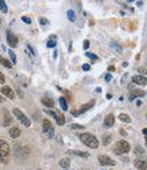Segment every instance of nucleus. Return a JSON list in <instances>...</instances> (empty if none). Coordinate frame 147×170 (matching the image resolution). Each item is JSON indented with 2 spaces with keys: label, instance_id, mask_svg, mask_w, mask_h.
I'll return each instance as SVG.
<instances>
[{
  "label": "nucleus",
  "instance_id": "43",
  "mask_svg": "<svg viewBox=\"0 0 147 170\" xmlns=\"http://www.w3.org/2000/svg\"><path fill=\"white\" fill-rule=\"evenodd\" d=\"M143 134H145V135L147 136V128H145V129H143Z\"/></svg>",
  "mask_w": 147,
  "mask_h": 170
},
{
  "label": "nucleus",
  "instance_id": "2",
  "mask_svg": "<svg viewBox=\"0 0 147 170\" xmlns=\"http://www.w3.org/2000/svg\"><path fill=\"white\" fill-rule=\"evenodd\" d=\"M131 150V147H129V143L125 142V140H119L117 143H116L115 146V154L117 155H123V154H127V152Z\"/></svg>",
  "mask_w": 147,
  "mask_h": 170
},
{
  "label": "nucleus",
  "instance_id": "15",
  "mask_svg": "<svg viewBox=\"0 0 147 170\" xmlns=\"http://www.w3.org/2000/svg\"><path fill=\"white\" fill-rule=\"evenodd\" d=\"M10 136H11L12 139L19 138V136H20V128H18V127H12V128H10Z\"/></svg>",
  "mask_w": 147,
  "mask_h": 170
},
{
  "label": "nucleus",
  "instance_id": "24",
  "mask_svg": "<svg viewBox=\"0 0 147 170\" xmlns=\"http://www.w3.org/2000/svg\"><path fill=\"white\" fill-rule=\"evenodd\" d=\"M0 63L3 64V66H4L6 68H11L12 67V63H10L8 60H6V59H3L2 56H0Z\"/></svg>",
  "mask_w": 147,
  "mask_h": 170
},
{
  "label": "nucleus",
  "instance_id": "47",
  "mask_svg": "<svg viewBox=\"0 0 147 170\" xmlns=\"http://www.w3.org/2000/svg\"><path fill=\"white\" fill-rule=\"evenodd\" d=\"M128 2H132V0H128Z\"/></svg>",
  "mask_w": 147,
  "mask_h": 170
},
{
  "label": "nucleus",
  "instance_id": "33",
  "mask_svg": "<svg viewBox=\"0 0 147 170\" xmlns=\"http://www.w3.org/2000/svg\"><path fill=\"white\" fill-rule=\"evenodd\" d=\"M46 114H49V116H52V117L56 120V117H57V113L56 112H53V110H46Z\"/></svg>",
  "mask_w": 147,
  "mask_h": 170
},
{
  "label": "nucleus",
  "instance_id": "44",
  "mask_svg": "<svg viewBox=\"0 0 147 170\" xmlns=\"http://www.w3.org/2000/svg\"><path fill=\"white\" fill-rule=\"evenodd\" d=\"M3 101H4V100H3V97H0V102H3Z\"/></svg>",
  "mask_w": 147,
  "mask_h": 170
},
{
  "label": "nucleus",
  "instance_id": "21",
  "mask_svg": "<svg viewBox=\"0 0 147 170\" xmlns=\"http://www.w3.org/2000/svg\"><path fill=\"white\" fill-rule=\"evenodd\" d=\"M56 122L59 125H64L66 124V118H64V116L61 113H57V117H56Z\"/></svg>",
  "mask_w": 147,
  "mask_h": 170
},
{
  "label": "nucleus",
  "instance_id": "14",
  "mask_svg": "<svg viewBox=\"0 0 147 170\" xmlns=\"http://www.w3.org/2000/svg\"><path fill=\"white\" fill-rule=\"evenodd\" d=\"M104 125L106 128L113 127V125H115V116L113 114H108L106 117H105V120H104Z\"/></svg>",
  "mask_w": 147,
  "mask_h": 170
},
{
  "label": "nucleus",
  "instance_id": "6",
  "mask_svg": "<svg viewBox=\"0 0 147 170\" xmlns=\"http://www.w3.org/2000/svg\"><path fill=\"white\" fill-rule=\"evenodd\" d=\"M0 155H2L4 159L10 155V146L7 144L4 140H0Z\"/></svg>",
  "mask_w": 147,
  "mask_h": 170
},
{
  "label": "nucleus",
  "instance_id": "40",
  "mask_svg": "<svg viewBox=\"0 0 147 170\" xmlns=\"http://www.w3.org/2000/svg\"><path fill=\"white\" fill-rule=\"evenodd\" d=\"M139 72H141V74H146V72H147V71H146V68H143V67H141V68H139Z\"/></svg>",
  "mask_w": 147,
  "mask_h": 170
},
{
  "label": "nucleus",
  "instance_id": "16",
  "mask_svg": "<svg viewBox=\"0 0 147 170\" xmlns=\"http://www.w3.org/2000/svg\"><path fill=\"white\" fill-rule=\"evenodd\" d=\"M94 104H95V101H94V100H91L90 102H87V104H84L83 106L80 108V110L78 112V113H79V114H80V113H84V112H86V110H89V109H91V108H93V106H94Z\"/></svg>",
  "mask_w": 147,
  "mask_h": 170
},
{
  "label": "nucleus",
  "instance_id": "42",
  "mask_svg": "<svg viewBox=\"0 0 147 170\" xmlns=\"http://www.w3.org/2000/svg\"><path fill=\"white\" fill-rule=\"evenodd\" d=\"M0 162H6V159H4V158H3V156H2V155H0Z\"/></svg>",
  "mask_w": 147,
  "mask_h": 170
},
{
  "label": "nucleus",
  "instance_id": "35",
  "mask_svg": "<svg viewBox=\"0 0 147 170\" xmlns=\"http://www.w3.org/2000/svg\"><path fill=\"white\" fill-rule=\"evenodd\" d=\"M40 23L41 25H48V19L46 18H40Z\"/></svg>",
  "mask_w": 147,
  "mask_h": 170
},
{
  "label": "nucleus",
  "instance_id": "31",
  "mask_svg": "<svg viewBox=\"0 0 147 170\" xmlns=\"http://www.w3.org/2000/svg\"><path fill=\"white\" fill-rule=\"evenodd\" d=\"M86 56L89 57V59H91V60H98V57L95 56L94 53H90V52H86Z\"/></svg>",
  "mask_w": 147,
  "mask_h": 170
},
{
  "label": "nucleus",
  "instance_id": "39",
  "mask_svg": "<svg viewBox=\"0 0 147 170\" xmlns=\"http://www.w3.org/2000/svg\"><path fill=\"white\" fill-rule=\"evenodd\" d=\"M82 68H83V71H89V70H90V66H89V64H84Z\"/></svg>",
  "mask_w": 147,
  "mask_h": 170
},
{
  "label": "nucleus",
  "instance_id": "34",
  "mask_svg": "<svg viewBox=\"0 0 147 170\" xmlns=\"http://www.w3.org/2000/svg\"><path fill=\"white\" fill-rule=\"evenodd\" d=\"M22 20L25 23H27V25H30V23H32V19H30L29 16H22Z\"/></svg>",
  "mask_w": 147,
  "mask_h": 170
},
{
  "label": "nucleus",
  "instance_id": "26",
  "mask_svg": "<svg viewBox=\"0 0 147 170\" xmlns=\"http://www.w3.org/2000/svg\"><path fill=\"white\" fill-rule=\"evenodd\" d=\"M110 140H112V136H110V135H104V136H102V143H104L105 146L109 144V143H110Z\"/></svg>",
  "mask_w": 147,
  "mask_h": 170
},
{
  "label": "nucleus",
  "instance_id": "12",
  "mask_svg": "<svg viewBox=\"0 0 147 170\" xmlns=\"http://www.w3.org/2000/svg\"><path fill=\"white\" fill-rule=\"evenodd\" d=\"M3 114H4L3 125H4V127H10V125L12 124V117H11V114H10L8 110H6V109H3Z\"/></svg>",
  "mask_w": 147,
  "mask_h": 170
},
{
  "label": "nucleus",
  "instance_id": "17",
  "mask_svg": "<svg viewBox=\"0 0 147 170\" xmlns=\"http://www.w3.org/2000/svg\"><path fill=\"white\" fill-rule=\"evenodd\" d=\"M41 102H42V105H45L46 108H53L54 106L53 100H50V98H48V97H42L41 98Z\"/></svg>",
  "mask_w": 147,
  "mask_h": 170
},
{
  "label": "nucleus",
  "instance_id": "30",
  "mask_svg": "<svg viewBox=\"0 0 147 170\" xmlns=\"http://www.w3.org/2000/svg\"><path fill=\"white\" fill-rule=\"evenodd\" d=\"M8 53H10V57H11L12 64H16V56H15V53H14L12 50H8Z\"/></svg>",
  "mask_w": 147,
  "mask_h": 170
},
{
  "label": "nucleus",
  "instance_id": "8",
  "mask_svg": "<svg viewBox=\"0 0 147 170\" xmlns=\"http://www.w3.org/2000/svg\"><path fill=\"white\" fill-rule=\"evenodd\" d=\"M134 165H135V168L139 169V170H147V159L136 158L135 161H134Z\"/></svg>",
  "mask_w": 147,
  "mask_h": 170
},
{
  "label": "nucleus",
  "instance_id": "1",
  "mask_svg": "<svg viewBox=\"0 0 147 170\" xmlns=\"http://www.w3.org/2000/svg\"><path fill=\"white\" fill-rule=\"evenodd\" d=\"M79 139L83 144H86L87 147H90V148H97L98 144H100V143H98V139L91 134H82L79 136Z\"/></svg>",
  "mask_w": 147,
  "mask_h": 170
},
{
  "label": "nucleus",
  "instance_id": "23",
  "mask_svg": "<svg viewBox=\"0 0 147 170\" xmlns=\"http://www.w3.org/2000/svg\"><path fill=\"white\" fill-rule=\"evenodd\" d=\"M59 102H60V106H61V109H63V110H67V109H68V105H67L66 98H63V97H61L60 100H59Z\"/></svg>",
  "mask_w": 147,
  "mask_h": 170
},
{
  "label": "nucleus",
  "instance_id": "4",
  "mask_svg": "<svg viewBox=\"0 0 147 170\" xmlns=\"http://www.w3.org/2000/svg\"><path fill=\"white\" fill-rule=\"evenodd\" d=\"M42 131L49 139H52L54 136V129H53V125L50 124L49 120H44L42 121Z\"/></svg>",
  "mask_w": 147,
  "mask_h": 170
},
{
  "label": "nucleus",
  "instance_id": "25",
  "mask_svg": "<svg viewBox=\"0 0 147 170\" xmlns=\"http://www.w3.org/2000/svg\"><path fill=\"white\" fill-rule=\"evenodd\" d=\"M67 16H68V20H70V22H75V12L72 11V10H68Z\"/></svg>",
  "mask_w": 147,
  "mask_h": 170
},
{
  "label": "nucleus",
  "instance_id": "36",
  "mask_svg": "<svg viewBox=\"0 0 147 170\" xmlns=\"http://www.w3.org/2000/svg\"><path fill=\"white\" fill-rule=\"evenodd\" d=\"M0 83H6V78H4V75H3L2 72H0Z\"/></svg>",
  "mask_w": 147,
  "mask_h": 170
},
{
  "label": "nucleus",
  "instance_id": "27",
  "mask_svg": "<svg viewBox=\"0 0 147 170\" xmlns=\"http://www.w3.org/2000/svg\"><path fill=\"white\" fill-rule=\"evenodd\" d=\"M0 10H2V12H8V8H7V4L4 0H0Z\"/></svg>",
  "mask_w": 147,
  "mask_h": 170
},
{
  "label": "nucleus",
  "instance_id": "38",
  "mask_svg": "<svg viewBox=\"0 0 147 170\" xmlns=\"http://www.w3.org/2000/svg\"><path fill=\"white\" fill-rule=\"evenodd\" d=\"M89 46H90V42H89V41H84V42H83V48H84V49H87Z\"/></svg>",
  "mask_w": 147,
  "mask_h": 170
},
{
  "label": "nucleus",
  "instance_id": "10",
  "mask_svg": "<svg viewBox=\"0 0 147 170\" xmlns=\"http://www.w3.org/2000/svg\"><path fill=\"white\" fill-rule=\"evenodd\" d=\"M129 95H132V97H145L146 95V93L143 90H141V88H136V87H134V86H129Z\"/></svg>",
  "mask_w": 147,
  "mask_h": 170
},
{
  "label": "nucleus",
  "instance_id": "20",
  "mask_svg": "<svg viewBox=\"0 0 147 170\" xmlns=\"http://www.w3.org/2000/svg\"><path fill=\"white\" fill-rule=\"evenodd\" d=\"M110 48H112V49H115L117 53H121L123 52V48L119 45L117 42H115V41H112V42H110Z\"/></svg>",
  "mask_w": 147,
  "mask_h": 170
},
{
  "label": "nucleus",
  "instance_id": "5",
  "mask_svg": "<svg viewBox=\"0 0 147 170\" xmlns=\"http://www.w3.org/2000/svg\"><path fill=\"white\" fill-rule=\"evenodd\" d=\"M7 42L11 48H15L18 45V37L11 33V30H7Z\"/></svg>",
  "mask_w": 147,
  "mask_h": 170
},
{
  "label": "nucleus",
  "instance_id": "32",
  "mask_svg": "<svg viewBox=\"0 0 147 170\" xmlns=\"http://www.w3.org/2000/svg\"><path fill=\"white\" fill-rule=\"evenodd\" d=\"M70 128H72V129H83L84 127H83V125H79V124H71Z\"/></svg>",
  "mask_w": 147,
  "mask_h": 170
},
{
  "label": "nucleus",
  "instance_id": "9",
  "mask_svg": "<svg viewBox=\"0 0 147 170\" xmlns=\"http://www.w3.org/2000/svg\"><path fill=\"white\" fill-rule=\"evenodd\" d=\"M132 82L136 84H139V86H146L147 84V78L143 76V75H135L134 78H132Z\"/></svg>",
  "mask_w": 147,
  "mask_h": 170
},
{
  "label": "nucleus",
  "instance_id": "7",
  "mask_svg": "<svg viewBox=\"0 0 147 170\" xmlns=\"http://www.w3.org/2000/svg\"><path fill=\"white\" fill-rule=\"evenodd\" d=\"M98 161H100L102 166H115V161L106 155H100L98 156Z\"/></svg>",
  "mask_w": 147,
  "mask_h": 170
},
{
  "label": "nucleus",
  "instance_id": "18",
  "mask_svg": "<svg viewBox=\"0 0 147 170\" xmlns=\"http://www.w3.org/2000/svg\"><path fill=\"white\" fill-rule=\"evenodd\" d=\"M59 165L63 169H68V168H70V165H71V161L68 158H64V159H61V161L59 162Z\"/></svg>",
  "mask_w": 147,
  "mask_h": 170
},
{
  "label": "nucleus",
  "instance_id": "37",
  "mask_svg": "<svg viewBox=\"0 0 147 170\" xmlns=\"http://www.w3.org/2000/svg\"><path fill=\"white\" fill-rule=\"evenodd\" d=\"M105 80H106V82H110V80H112V75H110V74H106V75H105Z\"/></svg>",
  "mask_w": 147,
  "mask_h": 170
},
{
  "label": "nucleus",
  "instance_id": "22",
  "mask_svg": "<svg viewBox=\"0 0 147 170\" xmlns=\"http://www.w3.org/2000/svg\"><path fill=\"white\" fill-rule=\"evenodd\" d=\"M119 118H120L123 122H131V117H129L128 114H125V113H121L120 116H119Z\"/></svg>",
  "mask_w": 147,
  "mask_h": 170
},
{
  "label": "nucleus",
  "instance_id": "41",
  "mask_svg": "<svg viewBox=\"0 0 147 170\" xmlns=\"http://www.w3.org/2000/svg\"><path fill=\"white\" fill-rule=\"evenodd\" d=\"M71 113H72L74 116H78V114H79V113H78V110H72V112H71Z\"/></svg>",
  "mask_w": 147,
  "mask_h": 170
},
{
  "label": "nucleus",
  "instance_id": "11",
  "mask_svg": "<svg viewBox=\"0 0 147 170\" xmlns=\"http://www.w3.org/2000/svg\"><path fill=\"white\" fill-rule=\"evenodd\" d=\"M2 94L6 95V97L10 98V100H14V98H15V93L12 91V88H10V87H7V86H3L2 87Z\"/></svg>",
  "mask_w": 147,
  "mask_h": 170
},
{
  "label": "nucleus",
  "instance_id": "28",
  "mask_svg": "<svg viewBox=\"0 0 147 170\" xmlns=\"http://www.w3.org/2000/svg\"><path fill=\"white\" fill-rule=\"evenodd\" d=\"M134 151H135V154H138V155H143V154H145V150H143L142 146H136Z\"/></svg>",
  "mask_w": 147,
  "mask_h": 170
},
{
  "label": "nucleus",
  "instance_id": "3",
  "mask_svg": "<svg viewBox=\"0 0 147 170\" xmlns=\"http://www.w3.org/2000/svg\"><path fill=\"white\" fill-rule=\"evenodd\" d=\"M12 114L15 116V117L18 118V120H19L20 122H22L23 125H25V127H30L32 121L29 120V117H27V116H26L25 113H23L22 110H19V109H16V108H15V109H14V110H12Z\"/></svg>",
  "mask_w": 147,
  "mask_h": 170
},
{
  "label": "nucleus",
  "instance_id": "29",
  "mask_svg": "<svg viewBox=\"0 0 147 170\" xmlns=\"http://www.w3.org/2000/svg\"><path fill=\"white\" fill-rule=\"evenodd\" d=\"M72 154H75V155H78V156H83V158H89V154H87V152H82V151H76V150H74V151H72Z\"/></svg>",
  "mask_w": 147,
  "mask_h": 170
},
{
  "label": "nucleus",
  "instance_id": "19",
  "mask_svg": "<svg viewBox=\"0 0 147 170\" xmlns=\"http://www.w3.org/2000/svg\"><path fill=\"white\" fill-rule=\"evenodd\" d=\"M46 45H48V48H54L56 46V36H50V38L48 40Z\"/></svg>",
  "mask_w": 147,
  "mask_h": 170
},
{
  "label": "nucleus",
  "instance_id": "45",
  "mask_svg": "<svg viewBox=\"0 0 147 170\" xmlns=\"http://www.w3.org/2000/svg\"><path fill=\"white\" fill-rule=\"evenodd\" d=\"M146 146H147V136H146Z\"/></svg>",
  "mask_w": 147,
  "mask_h": 170
},
{
  "label": "nucleus",
  "instance_id": "46",
  "mask_svg": "<svg viewBox=\"0 0 147 170\" xmlns=\"http://www.w3.org/2000/svg\"><path fill=\"white\" fill-rule=\"evenodd\" d=\"M0 25H2V19H0Z\"/></svg>",
  "mask_w": 147,
  "mask_h": 170
},
{
  "label": "nucleus",
  "instance_id": "13",
  "mask_svg": "<svg viewBox=\"0 0 147 170\" xmlns=\"http://www.w3.org/2000/svg\"><path fill=\"white\" fill-rule=\"evenodd\" d=\"M27 152H29V151H27L26 147H20V146L16 147V146H15V155L18 156V158H23V156H26Z\"/></svg>",
  "mask_w": 147,
  "mask_h": 170
}]
</instances>
